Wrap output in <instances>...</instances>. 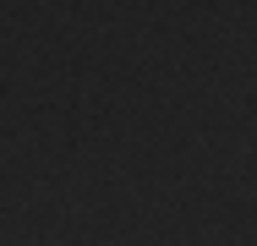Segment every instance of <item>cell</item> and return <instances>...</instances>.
Instances as JSON below:
<instances>
[]
</instances>
